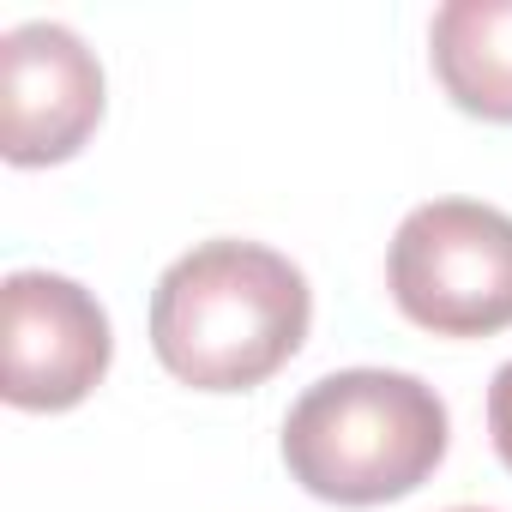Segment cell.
<instances>
[{
    "label": "cell",
    "instance_id": "obj_1",
    "mask_svg": "<svg viewBox=\"0 0 512 512\" xmlns=\"http://www.w3.org/2000/svg\"><path fill=\"white\" fill-rule=\"evenodd\" d=\"M302 266L260 241H199L151 290V350L193 392L266 386L308 338Z\"/></svg>",
    "mask_w": 512,
    "mask_h": 512
},
{
    "label": "cell",
    "instance_id": "obj_2",
    "mask_svg": "<svg viewBox=\"0 0 512 512\" xmlns=\"http://www.w3.org/2000/svg\"><path fill=\"white\" fill-rule=\"evenodd\" d=\"M446 404L398 368H344L314 380L284 416L290 476L332 506H386L416 494L446 458Z\"/></svg>",
    "mask_w": 512,
    "mask_h": 512
},
{
    "label": "cell",
    "instance_id": "obj_3",
    "mask_svg": "<svg viewBox=\"0 0 512 512\" xmlns=\"http://www.w3.org/2000/svg\"><path fill=\"white\" fill-rule=\"evenodd\" d=\"M386 284L410 326L434 338H494L512 326V217L482 199L416 205L386 253Z\"/></svg>",
    "mask_w": 512,
    "mask_h": 512
},
{
    "label": "cell",
    "instance_id": "obj_4",
    "mask_svg": "<svg viewBox=\"0 0 512 512\" xmlns=\"http://www.w3.org/2000/svg\"><path fill=\"white\" fill-rule=\"evenodd\" d=\"M115 338L103 302L61 272L0 284V392L13 410H73L109 374Z\"/></svg>",
    "mask_w": 512,
    "mask_h": 512
},
{
    "label": "cell",
    "instance_id": "obj_5",
    "mask_svg": "<svg viewBox=\"0 0 512 512\" xmlns=\"http://www.w3.org/2000/svg\"><path fill=\"white\" fill-rule=\"evenodd\" d=\"M103 121V67L79 31L31 19L0 37V157L13 169L67 163Z\"/></svg>",
    "mask_w": 512,
    "mask_h": 512
},
{
    "label": "cell",
    "instance_id": "obj_6",
    "mask_svg": "<svg viewBox=\"0 0 512 512\" xmlns=\"http://www.w3.org/2000/svg\"><path fill=\"white\" fill-rule=\"evenodd\" d=\"M428 55L464 115L512 127V0H446L428 25Z\"/></svg>",
    "mask_w": 512,
    "mask_h": 512
},
{
    "label": "cell",
    "instance_id": "obj_7",
    "mask_svg": "<svg viewBox=\"0 0 512 512\" xmlns=\"http://www.w3.org/2000/svg\"><path fill=\"white\" fill-rule=\"evenodd\" d=\"M488 434H494L500 464L512 470V362L488 380Z\"/></svg>",
    "mask_w": 512,
    "mask_h": 512
},
{
    "label": "cell",
    "instance_id": "obj_8",
    "mask_svg": "<svg viewBox=\"0 0 512 512\" xmlns=\"http://www.w3.org/2000/svg\"><path fill=\"white\" fill-rule=\"evenodd\" d=\"M452 512H488V506H452Z\"/></svg>",
    "mask_w": 512,
    "mask_h": 512
}]
</instances>
